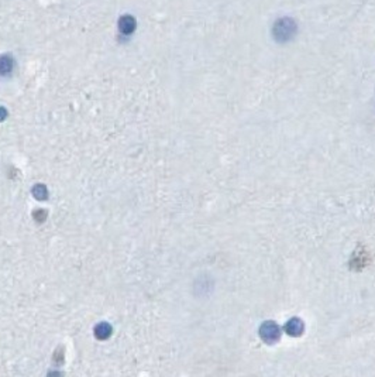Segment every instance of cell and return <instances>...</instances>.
Listing matches in <instances>:
<instances>
[{
  "mask_svg": "<svg viewBox=\"0 0 375 377\" xmlns=\"http://www.w3.org/2000/svg\"><path fill=\"white\" fill-rule=\"evenodd\" d=\"M295 32H296V24H295V21L288 17L277 21L274 24V30H272L275 40L280 42L289 41L295 35Z\"/></svg>",
  "mask_w": 375,
  "mask_h": 377,
  "instance_id": "6da1fadb",
  "label": "cell"
},
{
  "mask_svg": "<svg viewBox=\"0 0 375 377\" xmlns=\"http://www.w3.org/2000/svg\"><path fill=\"white\" fill-rule=\"evenodd\" d=\"M260 336L265 343L272 345V343H277L280 341L281 329H280V326L275 324L274 321H267V322H264V324L261 325Z\"/></svg>",
  "mask_w": 375,
  "mask_h": 377,
  "instance_id": "7a4b0ae2",
  "label": "cell"
},
{
  "mask_svg": "<svg viewBox=\"0 0 375 377\" xmlns=\"http://www.w3.org/2000/svg\"><path fill=\"white\" fill-rule=\"evenodd\" d=\"M305 325L299 318H292L285 325V332L291 336H301L303 332Z\"/></svg>",
  "mask_w": 375,
  "mask_h": 377,
  "instance_id": "3957f363",
  "label": "cell"
},
{
  "mask_svg": "<svg viewBox=\"0 0 375 377\" xmlns=\"http://www.w3.org/2000/svg\"><path fill=\"white\" fill-rule=\"evenodd\" d=\"M11 67H13L11 58H7V57L0 58V73H3V75L9 73L11 71Z\"/></svg>",
  "mask_w": 375,
  "mask_h": 377,
  "instance_id": "277c9868",
  "label": "cell"
},
{
  "mask_svg": "<svg viewBox=\"0 0 375 377\" xmlns=\"http://www.w3.org/2000/svg\"><path fill=\"white\" fill-rule=\"evenodd\" d=\"M120 27H122V32L125 33H131L134 30V20L131 19V17H125L123 20H122V24H120Z\"/></svg>",
  "mask_w": 375,
  "mask_h": 377,
  "instance_id": "5b68a950",
  "label": "cell"
},
{
  "mask_svg": "<svg viewBox=\"0 0 375 377\" xmlns=\"http://www.w3.org/2000/svg\"><path fill=\"white\" fill-rule=\"evenodd\" d=\"M34 195L37 197V198H45V191L42 187H37V188L34 189Z\"/></svg>",
  "mask_w": 375,
  "mask_h": 377,
  "instance_id": "8992f818",
  "label": "cell"
}]
</instances>
